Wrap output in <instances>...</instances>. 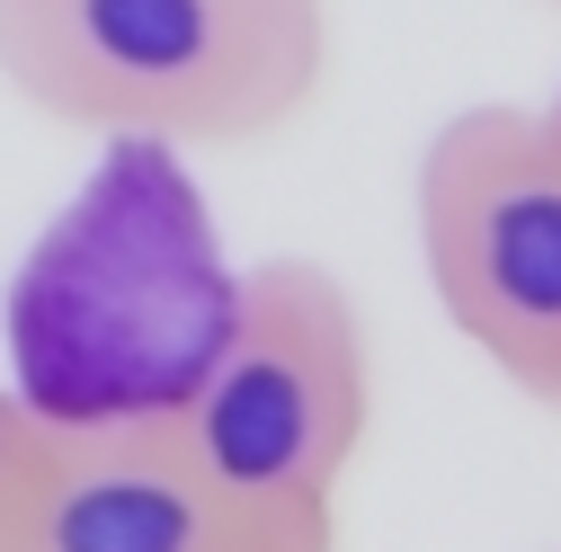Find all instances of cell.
<instances>
[{"mask_svg":"<svg viewBox=\"0 0 561 552\" xmlns=\"http://www.w3.org/2000/svg\"><path fill=\"white\" fill-rule=\"evenodd\" d=\"M419 267L455 338L561 410V116L463 107L419 152Z\"/></svg>","mask_w":561,"mask_h":552,"instance_id":"3957f363","label":"cell"},{"mask_svg":"<svg viewBox=\"0 0 561 552\" xmlns=\"http://www.w3.org/2000/svg\"><path fill=\"white\" fill-rule=\"evenodd\" d=\"M330 62L321 0H0V81L116 143H259Z\"/></svg>","mask_w":561,"mask_h":552,"instance_id":"6da1fadb","label":"cell"},{"mask_svg":"<svg viewBox=\"0 0 561 552\" xmlns=\"http://www.w3.org/2000/svg\"><path fill=\"white\" fill-rule=\"evenodd\" d=\"M0 552H312V543L215 491L152 410V419L116 428L54 419L36 491Z\"/></svg>","mask_w":561,"mask_h":552,"instance_id":"277c9868","label":"cell"},{"mask_svg":"<svg viewBox=\"0 0 561 552\" xmlns=\"http://www.w3.org/2000/svg\"><path fill=\"white\" fill-rule=\"evenodd\" d=\"M45 437H54V419L0 383V543H10V526H19V508H27V491H36Z\"/></svg>","mask_w":561,"mask_h":552,"instance_id":"5b68a950","label":"cell"},{"mask_svg":"<svg viewBox=\"0 0 561 552\" xmlns=\"http://www.w3.org/2000/svg\"><path fill=\"white\" fill-rule=\"evenodd\" d=\"M366 410H375V357L357 295L312 258H267L232 286L224 330L205 338L161 428L250 517L330 552L347 463L366 446Z\"/></svg>","mask_w":561,"mask_h":552,"instance_id":"7a4b0ae2","label":"cell"},{"mask_svg":"<svg viewBox=\"0 0 561 552\" xmlns=\"http://www.w3.org/2000/svg\"><path fill=\"white\" fill-rule=\"evenodd\" d=\"M552 116H561V90H552Z\"/></svg>","mask_w":561,"mask_h":552,"instance_id":"8992f818","label":"cell"}]
</instances>
